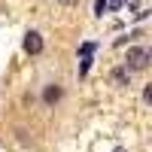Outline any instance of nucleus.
I'll list each match as a JSON object with an SVG mask.
<instances>
[{
	"instance_id": "f257e3e1",
	"label": "nucleus",
	"mask_w": 152,
	"mask_h": 152,
	"mask_svg": "<svg viewBox=\"0 0 152 152\" xmlns=\"http://www.w3.org/2000/svg\"><path fill=\"white\" fill-rule=\"evenodd\" d=\"M149 49H143V46H131L128 49V55H125V67L128 70H146L149 67Z\"/></svg>"
},
{
	"instance_id": "f03ea898",
	"label": "nucleus",
	"mask_w": 152,
	"mask_h": 152,
	"mask_svg": "<svg viewBox=\"0 0 152 152\" xmlns=\"http://www.w3.org/2000/svg\"><path fill=\"white\" fill-rule=\"evenodd\" d=\"M24 52L28 55H40L43 52V34L40 31H28L24 34Z\"/></svg>"
},
{
	"instance_id": "7ed1b4c3",
	"label": "nucleus",
	"mask_w": 152,
	"mask_h": 152,
	"mask_svg": "<svg viewBox=\"0 0 152 152\" xmlns=\"http://www.w3.org/2000/svg\"><path fill=\"white\" fill-rule=\"evenodd\" d=\"M61 100V85H46V91H43V104L46 107H55Z\"/></svg>"
},
{
	"instance_id": "20e7f679",
	"label": "nucleus",
	"mask_w": 152,
	"mask_h": 152,
	"mask_svg": "<svg viewBox=\"0 0 152 152\" xmlns=\"http://www.w3.org/2000/svg\"><path fill=\"white\" fill-rule=\"evenodd\" d=\"M110 76H113V82H116V85H128V67H116Z\"/></svg>"
},
{
	"instance_id": "39448f33",
	"label": "nucleus",
	"mask_w": 152,
	"mask_h": 152,
	"mask_svg": "<svg viewBox=\"0 0 152 152\" xmlns=\"http://www.w3.org/2000/svg\"><path fill=\"white\" fill-rule=\"evenodd\" d=\"M104 12H107V0H97L94 3V15H104Z\"/></svg>"
},
{
	"instance_id": "423d86ee",
	"label": "nucleus",
	"mask_w": 152,
	"mask_h": 152,
	"mask_svg": "<svg viewBox=\"0 0 152 152\" xmlns=\"http://www.w3.org/2000/svg\"><path fill=\"white\" fill-rule=\"evenodd\" d=\"M143 100H146V104H149V107H152V82H149V85H146V88H143Z\"/></svg>"
},
{
	"instance_id": "0eeeda50",
	"label": "nucleus",
	"mask_w": 152,
	"mask_h": 152,
	"mask_svg": "<svg viewBox=\"0 0 152 152\" xmlns=\"http://www.w3.org/2000/svg\"><path fill=\"white\" fill-rule=\"evenodd\" d=\"M58 3H61V6H73L76 0H58Z\"/></svg>"
},
{
	"instance_id": "6e6552de",
	"label": "nucleus",
	"mask_w": 152,
	"mask_h": 152,
	"mask_svg": "<svg viewBox=\"0 0 152 152\" xmlns=\"http://www.w3.org/2000/svg\"><path fill=\"white\" fill-rule=\"evenodd\" d=\"M149 55H152V49H149Z\"/></svg>"
}]
</instances>
